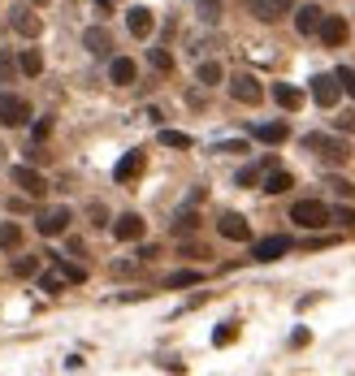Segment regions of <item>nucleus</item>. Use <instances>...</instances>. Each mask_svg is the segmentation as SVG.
Segmentation results:
<instances>
[{
    "mask_svg": "<svg viewBox=\"0 0 355 376\" xmlns=\"http://www.w3.org/2000/svg\"><path fill=\"white\" fill-rule=\"evenodd\" d=\"M334 195H343V199H351V195H355V182H347V177H329V182H325Z\"/></svg>",
    "mask_w": 355,
    "mask_h": 376,
    "instance_id": "obj_35",
    "label": "nucleus"
},
{
    "mask_svg": "<svg viewBox=\"0 0 355 376\" xmlns=\"http://www.w3.org/2000/svg\"><path fill=\"white\" fill-rule=\"evenodd\" d=\"M290 186H295V173H286V169H269L265 173V190L269 195H286Z\"/></svg>",
    "mask_w": 355,
    "mask_h": 376,
    "instance_id": "obj_21",
    "label": "nucleus"
},
{
    "mask_svg": "<svg viewBox=\"0 0 355 376\" xmlns=\"http://www.w3.org/2000/svg\"><path fill=\"white\" fill-rule=\"evenodd\" d=\"M48 135H52V112H48V117H39V121H30V139H35V143H44Z\"/></svg>",
    "mask_w": 355,
    "mask_h": 376,
    "instance_id": "obj_32",
    "label": "nucleus"
},
{
    "mask_svg": "<svg viewBox=\"0 0 355 376\" xmlns=\"http://www.w3.org/2000/svg\"><path fill=\"white\" fill-rule=\"evenodd\" d=\"M95 5H100V9H104V13H108V9H113V5H117V0H95Z\"/></svg>",
    "mask_w": 355,
    "mask_h": 376,
    "instance_id": "obj_42",
    "label": "nucleus"
},
{
    "mask_svg": "<svg viewBox=\"0 0 355 376\" xmlns=\"http://www.w3.org/2000/svg\"><path fill=\"white\" fill-rule=\"evenodd\" d=\"M234 337H238V324L225 320V324H217V329H213V346H230Z\"/></svg>",
    "mask_w": 355,
    "mask_h": 376,
    "instance_id": "obj_29",
    "label": "nucleus"
},
{
    "mask_svg": "<svg viewBox=\"0 0 355 376\" xmlns=\"http://www.w3.org/2000/svg\"><path fill=\"white\" fill-rule=\"evenodd\" d=\"M200 281H204V273H195V268H182V273H173L165 286H169V290H182V286H200Z\"/></svg>",
    "mask_w": 355,
    "mask_h": 376,
    "instance_id": "obj_27",
    "label": "nucleus"
},
{
    "mask_svg": "<svg viewBox=\"0 0 355 376\" xmlns=\"http://www.w3.org/2000/svg\"><path fill=\"white\" fill-rule=\"evenodd\" d=\"M108 78H113L117 87H131V83H135V61H131V57H113V61H108Z\"/></svg>",
    "mask_w": 355,
    "mask_h": 376,
    "instance_id": "obj_19",
    "label": "nucleus"
},
{
    "mask_svg": "<svg viewBox=\"0 0 355 376\" xmlns=\"http://www.w3.org/2000/svg\"><path fill=\"white\" fill-rule=\"evenodd\" d=\"M18 70H22L26 78H39V74H44V57H39V48H26V52L18 57Z\"/></svg>",
    "mask_w": 355,
    "mask_h": 376,
    "instance_id": "obj_22",
    "label": "nucleus"
},
{
    "mask_svg": "<svg viewBox=\"0 0 355 376\" xmlns=\"http://www.w3.org/2000/svg\"><path fill=\"white\" fill-rule=\"evenodd\" d=\"M0 83H18V57H13L9 48L0 52Z\"/></svg>",
    "mask_w": 355,
    "mask_h": 376,
    "instance_id": "obj_26",
    "label": "nucleus"
},
{
    "mask_svg": "<svg viewBox=\"0 0 355 376\" xmlns=\"http://www.w3.org/2000/svg\"><path fill=\"white\" fill-rule=\"evenodd\" d=\"M329 221H338V225H347V230H351V225H355V212H351V208H334Z\"/></svg>",
    "mask_w": 355,
    "mask_h": 376,
    "instance_id": "obj_38",
    "label": "nucleus"
},
{
    "mask_svg": "<svg viewBox=\"0 0 355 376\" xmlns=\"http://www.w3.org/2000/svg\"><path fill=\"white\" fill-rule=\"evenodd\" d=\"M334 126L343 130V135H351V130H355V112H343V117H334Z\"/></svg>",
    "mask_w": 355,
    "mask_h": 376,
    "instance_id": "obj_41",
    "label": "nucleus"
},
{
    "mask_svg": "<svg viewBox=\"0 0 355 376\" xmlns=\"http://www.w3.org/2000/svg\"><path fill=\"white\" fill-rule=\"evenodd\" d=\"M143 230H148V225H143L139 212H126V217L113 221V238H117V242H139V238H143Z\"/></svg>",
    "mask_w": 355,
    "mask_h": 376,
    "instance_id": "obj_10",
    "label": "nucleus"
},
{
    "mask_svg": "<svg viewBox=\"0 0 355 376\" xmlns=\"http://www.w3.org/2000/svg\"><path fill=\"white\" fill-rule=\"evenodd\" d=\"M0 251H22V230L13 221L0 225Z\"/></svg>",
    "mask_w": 355,
    "mask_h": 376,
    "instance_id": "obj_24",
    "label": "nucleus"
},
{
    "mask_svg": "<svg viewBox=\"0 0 355 376\" xmlns=\"http://www.w3.org/2000/svg\"><path fill=\"white\" fill-rule=\"evenodd\" d=\"M251 135L260 139V143H269V147H278V143L290 139V126H286V121H265V126H256Z\"/></svg>",
    "mask_w": 355,
    "mask_h": 376,
    "instance_id": "obj_17",
    "label": "nucleus"
},
{
    "mask_svg": "<svg viewBox=\"0 0 355 376\" xmlns=\"http://www.w3.org/2000/svg\"><path fill=\"white\" fill-rule=\"evenodd\" d=\"M87 212H91V225H108V208L104 204H91Z\"/></svg>",
    "mask_w": 355,
    "mask_h": 376,
    "instance_id": "obj_40",
    "label": "nucleus"
},
{
    "mask_svg": "<svg viewBox=\"0 0 355 376\" xmlns=\"http://www.w3.org/2000/svg\"><path fill=\"white\" fill-rule=\"evenodd\" d=\"M269 165H247V169H238V186H251V182H260V173Z\"/></svg>",
    "mask_w": 355,
    "mask_h": 376,
    "instance_id": "obj_33",
    "label": "nucleus"
},
{
    "mask_svg": "<svg viewBox=\"0 0 355 376\" xmlns=\"http://www.w3.org/2000/svg\"><path fill=\"white\" fill-rule=\"evenodd\" d=\"M290 251V238L286 234H273V238H260L251 247V259H260V264H273V259H282Z\"/></svg>",
    "mask_w": 355,
    "mask_h": 376,
    "instance_id": "obj_7",
    "label": "nucleus"
},
{
    "mask_svg": "<svg viewBox=\"0 0 355 376\" xmlns=\"http://www.w3.org/2000/svg\"><path fill=\"white\" fill-rule=\"evenodd\" d=\"M13 186H18L26 199H44V195H48L44 173H39V169H30V165H13Z\"/></svg>",
    "mask_w": 355,
    "mask_h": 376,
    "instance_id": "obj_3",
    "label": "nucleus"
},
{
    "mask_svg": "<svg viewBox=\"0 0 355 376\" xmlns=\"http://www.w3.org/2000/svg\"><path fill=\"white\" fill-rule=\"evenodd\" d=\"M316 35L325 39V48H343L347 35H351V26H347V18H334V13H325V18H320V26H316Z\"/></svg>",
    "mask_w": 355,
    "mask_h": 376,
    "instance_id": "obj_6",
    "label": "nucleus"
},
{
    "mask_svg": "<svg viewBox=\"0 0 355 376\" xmlns=\"http://www.w3.org/2000/svg\"><path fill=\"white\" fill-rule=\"evenodd\" d=\"M338 95H343V87H338L334 74H316V78H312V100H316L320 108H334Z\"/></svg>",
    "mask_w": 355,
    "mask_h": 376,
    "instance_id": "obj_8",
    "label": "nucleus"
},
{
    "mask_svg": "<svg viewBox=\"0 0 355 376\" xmlns=\"http://www.w3.org/2000/svg\"><path fill=\"white\" fill-rule=\"evenodd\" d=\"M160 143H165V147H178V152H186V147H191V135H182V130H160Z\"/></svg>",
    "mask_w": 355,
    "mask_h": 376,
    "instance_id": "obj_30",
    "label": "nucleus"
},
{
    "mask_svg": "<svg viewBox=\"0 0 355 376\" xmlns=\"http://www.w3.org/2000/svg\"><path fill=\"white\" fill-rule=\"evenodd\" d=\"M320 18H325V9H320V5H299V13H295V30H299V35H316Z\"/></svg>",
    "mask_w": 355,
    "mask_h": 376,
    "instance_id": "obj_14",
    "label": "nucleus"
},
{
    "mask_svg": "<svg viewBox=\"0 0 355 376\" xmlns=\"http://www.w3.org/2000/svg\"><path fill=\"white\" fill-rule=\"evenodd\" d=\"M221 78H225V70H221L217 61H200V70H195V83H204V87H217Z\"/></svg>",
    "mask_w": 355,
    "mask_h": 376,
    "instance_id": "obj_23",
    "label": "nucleus"
},
{
    "mask_svg": "<svg viewBox=\"0 0 355 376\" xmlns=\"http://www.w3.org/2000/svg\"><path fill=\"white\" fill-rule=\"evenodd\" d=\"M9 26L18 30L22 39H35L39 30H44V18H39V13H30V9H18V13H13V18H9Z\"/></svg>",
    "mask_w": 355,
    "mask_h": 376,
    "instance_id": "obj_13",
    "label": "nucleus"
},
{
    "mask_svg": "<svg viewBox=\"0 0 355 376\" xmlns=\"http://www.w3.org/2000/svg\"><path fill=\"white\" fill-rule=\"evenodd\" d=\"M290 221H295L299 230H325V225H329V208L320 199H299L295 208H290Z\"/></svg>",
    "mask_w": 355,
    "mask_h": 376,
    "instance_id": "obj_2",
    "label": "nucleus"
},
{
    "mask_svg": "<svg viewBox=\"0 0 355 376\" xmlns=\"http://www.w3.org/2000/svg\"><path fill=\"white\" fill-rule=\"evenodd\" d=\"M148 65H152V70H160V74H169L173 70V57L165 52V48H148Z\"/></svg>",
    "mask_w": 355,
    "mask_h": 376,
    "instance_id": "obj_28",
    "label": "nucleus"
},
{
    "mask_svg": "<svg viewBox=\"0 0 355 376\" xmlns=\"http://www.w3.org/2000/svg\"><path fill=\"white\" fill-rule=\"evenodd\" d=\"M303 147L316 152L325 165H347V160H351V143L338 139V135H303Z\"/></svg>",
    "mask_w": 355,
    "mask_h": 376,
    "instance_id": "obj_1",
    "label": "nucleus"
},
{
    "mask_svg": "<svg viewBox=\"0 0 355 376\" xmlns=\"http://www.w3.org/2000/svg\"><path fill=\"white\" fill-rule=\"evenodd\" d=\"M83 48H87V52H95V57H108V48H113L108 30L104 26H87L83 30Z\"/></svg>",
    "mask_w": 355,
    "mask_h": 376,
    "instance_id": "obj_16",
    "label": "nucleus"
},
{
    "mask_svg": "<svg viewBox=\"0 0 355 376\" xmlns=\"http://www.w3.org/2000/svg\"><path fill=\"white\" fill-rule=\"evenodd\" d=\"M290 9H295V0H251V13L260 22H278L282 13H290Z\"/></svg>",
    "mask_w": 355,
    "mask_h": 376,
    "instance_id": "obj_12",
    "label": "nucleus"
},
{
    "mask_svg": "<svg viewBox=\"0 0 355 376\" xmlns=\"http://www.w3.org/2000/svg\"><path fill=\"white\" fill-rule=\"evenodd\" d=\"M195 225H200V217H195V212H182V217L173 221V230H178V234H195Z\"/></svg>",
    "mask_w": 355,
    "mask_h": 376,
    "instance_id": "obj_34",
    "label": "nucleus"
},
{
    "mask_svg": "<svg viewBox=\"0 0 355 376\" xmlns=\"http://www.w3.org/2000/svg\"><path fill=\"white\" fill-rule=\"evenodd\" d=\"M273 100H278L286 112H299V108H303V91L290 87V83H273Z\"/></svg>",
    "mask_w": 355,
    "mask_h": 376,
    "instance_id": "obj_18",
    "label": "nucleus"
},
{
    "mask_svg": "<svg viewBox=\"0 0 355 376\" xmlns=\"http://www.w3.org/2000/svg\"><path fill=\"white\" fill-rule=\"evenodd\" d=\"M30 121V104L13 91H0V126H26Z\"/></svg>",
    "mask_w": 355,
    "mask_h": 376,
    "instance_id": "obj_4",
    "label": "nucleus"
},
{
    "mask_svg": "<svg viewBox=\"0 0 355 376\" xmlns=\"http://www.w3.org/2000/svg\"><path fill=\"white\" fill-rule=\"evenodd\" d=\"M230 95L238 104H260L265 100V87H260V78H251V74H234L230 78Z\"/></svg>",
    "mask_w": 355,
    "mask_h": 376,
    "instance_id": "obj_5",
    "label": "nucleus"
},
{
    "mask_svg": "<svg viewBox=\"0 0 355 376\" xmlns=\"http://www.w3.org/2000/svg\"><path fill=\"white\" fill-rule=\"evenodd\" d=\"M35 230H39L44 238H61V234L70 230V208H48L44 217H39V225H35Z\"/></svg>",
    "mask_w": 355,
    "mask_h": 376,
    "instance_id": "obj_9",
    "label": "nucleus"
},
{
    "mask_svg": "<svg viewBox=\"0 0 355 376\" xmlns=\"http://www.w3.org/2000/svg\"><path fill=\"white\" fill-rule=\"evenodd\" d=\"M35 273H39L35 255H18V259H13V277H35Z\"/></svg>",
    "mask_w": 355,
    "mask_h": 376,
    "instance_id": "obj_31",
    "label": "nucleus"
},
{
    "mask_svg": "<svg viewBox=\"0 0 355 376\" xmlns=\"http://www.w3.org/2000/svg\"><path fill=\"white\" fill-rule=\"evenodd\" d=\"M217 9H221L217 0H200V18H204V22H217Z\"/></svg>",
    "mask_w": 355,
    "mask_h": 376,
    "instance_id": "obj_39",
    "label": "nucleus"
},
{
    "mask_svg": "<svg viewBox=\"0 0 355 376\" xmlns=\"http://www.w3.org/2000/svg\"><path fill=\"white\" fill-rule=\"evenodd\" d=\"M39 286H44L48 294H61V286H66V277H61V273H44V277H39Z\"/></svg>",
    "mask_w": 355,
    "mask_h": 376,
    "instance_id": "obj_37",
    "label": "nucleus"
},
{
    "mask_svg": "<svg viewBox=\"0 0 355 376\" xmlns=\"http://www.w3.org/2000/svg\"><path fill=\"white\" fill-rule=\"evenodd\" d=\"M52 259H57V273H61V277H66V281H74V286H78V281H87V268H78V264H70V259H66V255H52Z\"/></svg>",
    "mask_w": 355,
    "mask_h": 376,
    "instance_id": "obj_25",
    "label": "nucleus"
},
{
    "mask_svg": "<svg viewBox=\"0 0 355 376\" xmlns=\"http://www.w3.org/2000/svg\"><path fill=\"white\" fill-rule=\"evenodd\" d=\"M139 173H143V152H126V156L117 160V169H113V177H117V182H135Z\"/></svg>",
    "mask_w": 355,
    "mask_h": 376,
    "instance_id": "obj_15",
    "label": "nucleus"
},
{
    "mask_svg": "<svg viewBox=\"0 0 355 376\" xmlns=\"http://www.w3.org/2000/svg\"><path fill=\"white\" fill-rule=\"evenodd\" d=\"M35 5H48V0H35Z\"/></svg>",
    "mask_w": 355,
    "mask_h": 376,
    "instance_id": "obj_43",
    "label": "nucleus"
},
{
    "mask_svg": "<svg viewBox=\"0 0 355 376\" xmlns=\"http://www.w3.org/2000/svg\"><path fill=\"white\" fill-rule=\"evenodd\" d=\"M126 26H131L135 39H148L152 35V9H131L126 13Z\"/></svg>",
    "mask_w": 355,
    "mask_h": 376,
    "instance_id": "obj_20",
    "label": "nucleus"
},
{
    "mask_svg": "<svg viewBox=\"0 0 355 376\" xmlns=\"http://www.w3.org/2000/svg\"><path fill=\"white\" fill-rule=\"evenodd\" d=\"M334 78H338V87H343V91L351 95V100H355V70H347V65H343V70H338Z\"/></svg>",
    "mask_w": 355,
    "mask_h": 376,
    "instance_id": "obj_36",
    "label": "nucleus"
},
{
    "mask_svg": "<svg viewBox=\"0 0 355 376\" xmlns=\"http://www.w3.org/2000/svg\"><path fill=\"white\" fill-rule=\"evenodd\" d=\"M217 230H221V238H230V242H247L251 238V225L238 217V212H225V217L217 221Z\"/></svg>",
    "mask_w": 355,
    "mask_h": 376,
    "instance_id": "obj_11",
    "label": "nucleus"
}]
</instances>
